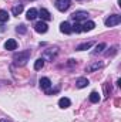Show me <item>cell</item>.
<instances>
[{
  "label": "cell",
  "mask_w": 121,
  "mask_h": 122,
  "mask_svg": "<svg viewBox=\"0 0 121 122\" xmlns=\"http://www.w3.org/2000/svg\"><path fill=\"white\" fill-rule=\"evenodd\" d=\"M105 47H107V46H105V43H100V44L95 47V50L93 51V54H100V53H101V51H103Z\"/></svg>",
  "instance_id": "21"
},
{
  "label": "cell",
  "mask_w": 121,
  "mask_h": 122,
  "mask_svg": "<svg viewBox=\"0 0 121 122\" xmlns=\"http://www.w3.org/2000/svg\"><path fill=\"white\" fill-rule=\"evenodd\" d=\"M59 91H60V88L57 87L56 90H46V94L47 95H53V94H56V92H59Z\"/></svg>",
  "instance_id": "25"
},
{
  "label": "cell",
  "mask_w": 121,
  "mask_h": 122,
  "mask_svg": "<svg viewBox=\"0 0 121 122\" xmlns=\"http://www.w3.org/2000/svg\"><path fill=\"white\" fill-rule=\"evenodd\" d=\"M38 16L41 17L43 21H49V20H51V14H50V11H49L47 9H41V10L38 11Z\"/></svg>",
  "instance_id": "10"
},
{
  "label": "cell",
  "mask_w": 121,
  "mask_h": 122,
  "mask_svg": "<svg viewBox=\"0 0 121 122\" xmlns=\"http://www.w3.org/2000/svg\"><path fill=\"white\" fill-rule=\"evenodd\" d=\"M0 122H7L6 119H0Z\"/></svg>",
  "instance_id": "27"
},
{
  "label": "cell",
  "mask_w": 121,
  "mask_h": 122,
  "mask_svg": "<svg viewBox=\"0 0 121 122\" xmlns=\"http://www.w3.org/2000/svg\"><path fill=\"white\" fill-rule=\"evenodd\" d=\"M30 56H31L30 50L22 51V53H16V54L13 56V61H14V64H16V65H24V64L29 61Z\"/></svg>",
  "instance_id": "1"
},
{
  "label": "cell",
  "mask_w": 121,
  "mask_h": 122,
  "mask_svg": "<svg viewBox=\"0 0 121 122\" xmlns=\"http://www.w3.org/2000/svg\"><path fill=\"white\" fill-rule=\"evenodd\" d=\"M16 31H17L19 34H26V33H27V27H26L24 24H20V26H17Z\"/></svg>",
  "instance_id": "23"
},
{
  "label": "cell",
  "mask_w": 121,
  "mask_h": 122,
  "mask_svg": "<svg viewBox=\"0 0 121 122\" xmlns=\"http://www.w3.org/2000/svg\"><path fill=\"white\" fill-rule=\"evenodd\" d=\"M70 105H71V101H70L68 98L63 97V98H60V99H59V107H60V108H63V109H64V108H68Z\"/></svg>",
  "instance_id": "14"
},
{
  "label": "cell",
  "mask_w": 121,
  "mask_h": 122,
  "mask_svg": "<svg viewBox=\"0 0 121 122\" xmlns=\"http://www.w3.org/2000/svg\"><path fill=\"white\" fill-rule=\"evenodd\" d=\"M101 67H103V62L95 61V62H91V64H88V65L86 67V71H87V72H93V71H97V70L101 68Z\"/></svg>",
  "instance_id": "8"
},
{
  "label": "cell",
  "mask_w": 121,
  "mask_h": 122,
  "mask_svg": "<svg viewBox=\"0 0 121 122\" xmlns=\"http://www.w3.org/2000/svg\"><path fill=\"white\" fill-rule=\"evenodd\" d=\"M57 54H59V50H57V48H49V50H46V51H44L43 58H47V60L53 61L56 57H57Z\"/></svg>",
  "instance_id": "5"
},
{
  "label": "cell",
  "mask_w": 121,
  "mask_h": 122,
  "mask_svg": "<svg viewBox=\"0 0 121 122\" xmlns=\"http://www.w3.org/2000/svg\"><path fill=\"white\" fill-rule=\"evenodd\" d=\"M91 46H93V41H86V43H83V44H78V46L76 47V50H77V51H84V50L91 48Z\"/></svg>",
  "instance_id": "15"
},
{
  "label": "cell",
  "mask_w": 121,
  "mask_h": 122,
  "mask_svg": "<svg viewBox=\"0 0 121 122\" xmlns=\"http://www.w3.org/2000/svg\"><path fill=\"white\" fill-rule=\"evenodd\" d=\"M54 6H56V9L59 11H66L70 7V0H56Z\"/></svg>",
  "instance_id": "4"
},
{
  "label": "cell",
  "mask_w": 121,
  "mask_h": 122,
  "mask_svg": "<svg viewBox=\"0 0 121 122\" xmlns=\"http://www.w3.org/2000/svg\"><path fill=\"white\" fill-rule=\"evenodd\" d=\"M43 67H44V58H38V60L34 62V70L36 71H40Z\"/></svg>",
  "instance_id": "18"
},
{
  "label": "cell",
  "mask_w": 121,
  "mask_h": 122,
  "mask_svg": "<svg viewBox=\"0 0 121 122\" xmlns=\"http://www.w3.org/2000/svg\"><path fill=\"white\" fill-rule=\"evenodd\" d=\"M22 11H23V4H16V6L11 9L13 16H20V14H22Z\"/></svg>",
  "instance_id": "17"
},
{
  "label": "cell",
  "mask_w": 121,
  "mask_h": 122,
  "mask_svg": "<svg viewBox=\"0 0 121 122\" xmlns=\"http://www.w3.org/2000/svg\"><path fill=\"white\" fill-rule=\"evenodd\" d=\"M88 84H90V81H88L87 78H84V77H83V78H78V80H77L76 87H77V88H86Z\"/></svg>",
  "instance_id": "13"
},
{
  "label": "cell",
  "mask_w": 121,
  "mask_h": 122,
  "mask_svg": "<svg viewBox=\"0 0 121 122\" xmlns=\"http://www.w3.org/2000/svg\"><path fill=\"white\" fill-rule=\"evenodd\" d=\"M90 101L93 102V104H97L98 101H100V95H98V92H95V91H93L90 94Z\"/></svg>",
  "instance_id": "20"
},
{
  "label": "cell",
  "mask_w": 121,
  "mask_h": 122,
  "mask_svg": "<svg viewBox=\"0 0 121 122\" xmlns=\"http://www.w3.org/2000/svg\"><path fill=\"white\" fill-rule=\"evenodd\" d=\"M76 64V60H68V65H74Z\"/></svg>",
  "instance_id": "26"
},
{
  "label": "cell",
  "mask_w": 121,
  "mask_h": 122,
  "mask_svg": "<svg viewBox=\"0 0 121 122\" xmlns=\"http://www.w3.org/2000/svg\"><path fill=\"white\" fill-rule=\"evenodd\" d=\"M60 31L61 33H64V34H71L73 30H71V24L68 23V21H63L60 24Z\"/></svg>",
  "instance_id": "9"
},
{
  "label": "cell",
  "mask_w": 121,
  "mask_h": 122,
  "mask_svg": "<svg viewBox=\"0 0 121 122\" xmlns=\"http://www.w3.org/2000/svg\"><path fill=\"white\" fill-rule=\"evenodd\" d=\"M87 17H88V13L87 11H84V10H77V11H74L73 14H71V19L74 20V21H81V20H87Z\"/></svg>",
  "instance_id": "3"
},
{
  "label": "cell",
  "mask_w": 121,
  "mask_h": 122,
  "mask_svg": "<svg viewBox=\"0 0 121 122\" xmlns=\"http://www.w3.org/2000/svg\"><path fill=\"white\" fill-rule=\"evenodd\" d=\"M94 27H95V23H94V21H86L84 24H81L83 31H91Z\"/></svg>",
  "instance_id": "16"
},
{
  "label": "cell",
  "mask_w": 121,
  "mask_h": 122,
  "mask_svg": "<svg viewBox=\"0 0 121 122\" xmlns=\"http://www.w3.org/2000/svg\"><path fill=\"white\" fill-rule=\"evenodd\" d=\"M37 16H38V10H37V9H34V7H31V9H29V10H27L26 19H27V20H34Z\"/></svg>",
  "instance_id": "12"
},
{
  "label": "cell",
  "mask_w": 121,
  "mask_h": 122,
  "mask_svg": "<svg viewBox=\"0 0 121 122\" xmlns=\"http://www.w3.org/2000/svg\"><path fill=\"white\" fill-rule=\"evenodd\" d=\"M34 30L37 31V33H40V34H44V33H47L49 30V26H47V23L46 21H37L36 24H34Z\"/></svg>",
  "instance_id": "6"
},
{
  "label": "cell",
  "mask_w": 121,
  "mask_h": 122,
  "mask_svg": "<svg viewBox=\"0 0 121 122\" xmlns=\"http://www.w3.org/2000/svg\"><path fill=\"white\" fill-rule=\"evenodd\" d=\"M117 51H118V47H113V48H111V51H107V53H105V56H107V57L114 56V54H117Z\"/></svg>",
  "instance_id": "24"
},
{
  "label": "cell",
  "mask_w": 121,
  "mask_h": 122,
  "mask_svg": "<svg viewBox=\"0 0 121 122\" xmlns=\"http://www.w3.org/2000/svg\"><path fill=\"white\" fill-rule=\"evenodd\" d=\"M71 30H73V31H76V33H81V31H83V29H81V24L76 21V23H74V24L71 26Z\"/></svg>",
  "instance_id": "22"
},
{
  "label": "cell",
  "mask_w": 121,
  "mask_h": 122,
  "mask_svg": "<svg viewBox=\"0 0 121 122\" xmlns=\"http://www.w3.org/2000/svg\"><path fill=\"white\" fill-rule=\"evenodd\" d=\"M9 20V13L6 10H0V23H6Z\"/></svg>",
  "instance_id": "19"
},
{
  "label": "cell",
  "mask_w": 121,
  "mask_h": 122,
  "mask_svg": "<svg viewBox=\"0 0 121 122\" xmlns=\"http://www.w3.org/2000/svg\"><path fill=\"white\" fill-rule=\"evenodd\" d=\"M38 84H40V88L41 90H49L50 87H51V81L47 78V77H43V78H40V81H38Z\"/></svg>",
  "instance_id": "7"
},
{
  "label": "cell",
  "mask_w": 121,
  "mask_h": 122,
  "mask_svg": "<svg viewBox=\"0 0 121 122\" xmlns=\"http://www.w3.org/2000/svg\"><path fill=\"white\" fill-rule=\"evenodd\" d=\"M121 23V16L118 14H111V16H108L107 19H105V21H104V24L107 26V27H114V26H117V24H120Z\"/></svg>",
  "instance_id": "2"
},
{
  "label": "cell",
  "mask_w": 121,
  "mask_h": 122,
  "mask_svg": "<svg viewBox=\"0 0 121 122\" xmlns=\"http://www.w3.org/2000/svg\"><path fill=\"white\" fill-rule=\"evenodd\" d=\"M4 48H6V50H10V51L16 50V48H17V41H16V40H13V38L7 40V41L4 43Z\"/></svg>",
  "instance_id": "11"
}]
</instances>
